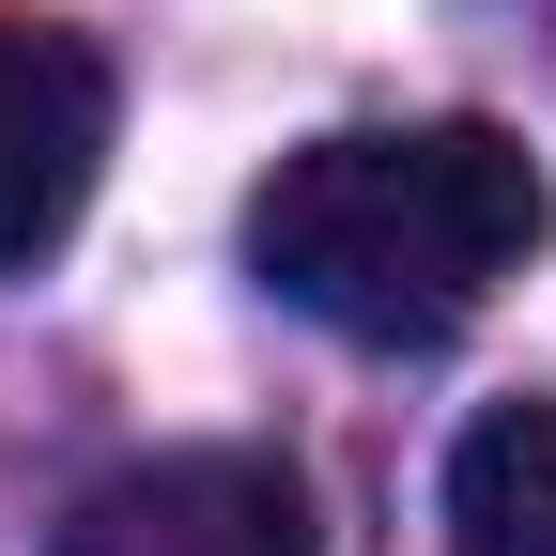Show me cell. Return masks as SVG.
<instances>
[{"mask_svg":"<svg viewBox=\"0 0 556 556\" xmlns=\"http://www.w3.org/2000/svg\"><path fill=\"white\" fill-rule=\"evenodd\" d=\"M448 556H556V402H495L448 448Z\"/></svg>","mask_w":556,"mask_h":556,"instance_id":"4","label":"cell"},{"mask_svg":"<svg viewBox=\"0 0 556 556\" xmlns=\"http://www.w3.org/2000/svg\"><path fill=\"white\" fill-rule=\"evenodd\" d=\"M556 232V186L510 124H340L248 186V278L325 340L433 356Z\"/></svg>","mask_w":556,"mask_h":556,"instance_id":"1","label":"cell"},{"mask_svg":"<svg viewBox=\"0 0 556 556\" xmlns=\"http://www.w3.org/2000/svg\"><path fill=\"white\" fill-rule=\"evenodd\" d=\"M109 170V62L62 16H0V278H31Z\"/></svg>","mask_w":556,"mask_h":556,"instance_id":"3","label":"cell"},{"mask_svg":"<svg viewBox=\"0 0 556 556\" xmlns=\"http://www.w3.org/2000/svg\"><path fill=\"white\" fill-rule=\"evenodd\" d=\"M47 556H325V541H309V479L278 448H155L93 479Z\"/></svg>","mask_w":556,"mask_h":556,"instance_id":"2","label":"cell"}]
</instances>
